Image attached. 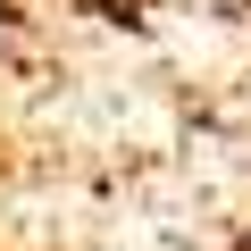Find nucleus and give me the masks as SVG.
Masks as SVG:
<instances>
[{
  "instance_id": "1",
  "label": "nucleus",
  "mask_w": 251,
  "mask_h": 251,
  "mask_svg": "<svg viewBox=\"0 0 251 251\" xmlns=\"http://www.w3.org/2000/svg\"><path fill=\"white\" fill-rule=\"evenodd\" d=\"M9 50H17V9L0 0V59H9Z\"/></svg>"
},
{
  "instance_id": "2",
  "label": "nucleus",
  "mask_w": 251,
  "mask_h": 251,
  "mask_svg": "<svg viewBox=\"0 0 251 251\" xmlns=\"http://www.w3.org/2000/svg\"><path fill=\"white\" fill-rule=\"evenodd\" d=\"M100 9H134V0H100Z\"/></svg>"
}]
</instances>
